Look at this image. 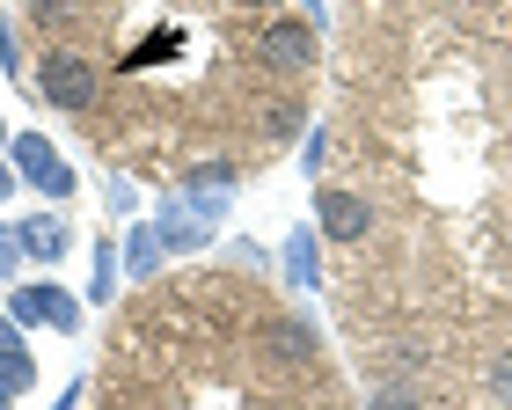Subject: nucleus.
<instances>
[{"mask_svg": "<svg viewBox=\"0 0 512 410\" xmlns=\"http://www.w3.org/2000/svg\"><path fill=\"white\" fill-rule=\"evenodd\" d=\"M37 88H44V103H52V110H66V118L96 110V96H103L96 66H88V59H74L66 44H59V52H44V66H37Z\"/></svg>", "mask_w": 512, "mask_h": 410, "instance_id": "f257e3e1", "label": "nucleus"}, {"mask_svg": "<svg viewBox=\"0 0 512 410\" xmlns=\"http://www.w3.org/2000/svg\"><path fill=\"white\" fill-rule=\"evenodd\" d=\"M8 162L22 169V184H37L44 198H74V169H66V154L44 140V132H15V140H8Z\"/></svg>", "mask_w": 512, "mask_h": 410, "instance_id": "f03ea898", "label": "nucleus"}, {"mask_svg": "<svg viewBox=\"0 0 512 410\" xmlns=\"http://www.w3.org/2000/svg\"><path fill=\"white\" fill-rule=\"evenodd\" d=\"M256 52H264L271 74H308V59H315V22H264Z\"/></svg>", "mask_w": 512, "mask_h": 410, "instance_id": "7ed1b4c3", "label": "nucleus"}, {"mask_svg": "<svg viewBox=\"0 0 512 410\" xmlns=\"http://www.w3.org/2000/svg\"><path fill=\"white\" fill-rule=\"evenodd\" d=\"M315 227L330 242H359L366 227H374V213H366V198H352V191H322L315 198Z\"/></svg>", "mask_w": 512, "mask_h": 410, "instance_id": "20e7f679", "label": "nucleus"}, {"mask_svg": "<svg viewBox=\"0 0 512 410\" xmlns=\"http://www.w3.org/2000/svg\"><path fill=\"white\" fill-rule=\"evenodd\" d=\"M154 227H161V242H169V249H198L205 227H213V213H205V205H191V198H169V205L154 213Z\"/></svg>", "mask_w": 512, "mask_h": 410, "instance_id": "39448f33", "label": "nucleus"}, {"mask_svg": "<svg viewBox=\"0 0 512 410\" xmlns=\"http://www.w3.org/2000/svg\"><path fill=\"white\" fill-rule=\"evenodd\" d=\"M37 381V359H30V345H22V323L15 315H0V389H30Z\"/></svg>", "mask_w": 512, "mask_h": 410, "instance_id": "423d86ee", "label": "nucleus"}, {"mask_svg": "<svg viewBox=\"0 0 512 410\" xmlns=\"http://www.w3.org/2000/svg\"><path fill=\"white\" fill-rule=\"evenodd\" d=\"M264 352L278 359V367H308L315 359V330L293 323V315H278V323H264Z\"/></svg>", "mask_w": 512, "mask_h": 410, "instance_id": "0eeeda50", "label": "nucleus"}, {"mask_svg": "<svg viewBox=\"0 0 512 410\" xmlns=\"http://www.w3.org/2000/svg\"><path fill=\"white\" fill-rule=\"evenodd\" d=\"M322 235H308V227H300V235L286 242V279L300 286V293H315L322 286V249H315Z\"/></svg>", "mask_w": 512, "mask_h": 410, "instance_id": "6e6552de", "label": "nucleus"}, {"mask_svg": "<svg viewBox=\"0 0 512 410\" xmlns=\"http://www.w3.org/2000/svg\"><path fill=\"white\" fill-rule=\"evenodd\" d=\"M161 227H125V279H154V264H161Z\"/></svg>", "mask_w": 512, "mask_h": 410, "instance_id": "1a4fd4ad", "label": "nucleus"}, {"mask_svg": "<svg viewBox=\"0 0 512 410\" xmlns=\"http://www.w3.org/2000/svg\"><path fill=\"white\" fill-rule=\"evenodd\" d=\"M22 249H30L37 264H52V257H66V227L52 220V213H37V220H22Z\"/></svg>", "mask_w": 512, "mask_h": 410, "instance_id": "9d476101", "label": "nucleus"}, {"mask_svg": "<svg viewBox=\"0 0 512 410\" xmlns=\"http://www.w3.org/2000/svg\"><path fill=\"white\" fill-rule=\"evenodd\" d=\"M44 323H52V330H66V337L81 330V301H74L66 286H52V279H44Z\"/></svg>", "mask_w": 512, "mask_h": 410, "instance_id": "9b49d317", "label": "nucleus"}, {"mask_svg": "<svg viewBox=\"0 0 512 410\" xmlns=\"http://www.w3.org/2000/svg\"><path fill=\"white\" fill-rule=\"evenodd\" d=\"M8 315H15L22 330H37L44 323V279L37 286H8Z\"/></svg>", "mask_w": 512, "mask_h": 410, "instance_id": "f8f14e48", "label": "nucleus"}, {"mask_svg": "<svg viewBox=\"0 0 512 410\" xmlns=\"http://www.w3.org/2000/svg\"><path fill=\"white\" fill-rule=\"evenodd\" d=\"M118 293V242H96V279H88V301H110Z\"/></svg>", "mask_w": 512, "mask_h": 410, "instance_id": "ddd939ff", "label": "nucleus"}, {"mask_svg": "<svg viewBox=\"0 0 512 410\" xmlns=\"http://www.w3.org/2000/svg\"><path fill=\"white\" fill-rule=\"evenodd\" d=\"M22 257H30V249H22V227H0V279H15Z\"/></svg>", "mask_w": 512, "mask_h": 410, "instance_id": "4468645a", "label": "nucleus"}, {"mask_svg": "<svg viewBox=\"0 0 512 410\" xmlns=\"http://www.w3.org/2000/svg\"><path fill=\"white\" fill-rule=\"evenodd\" d=\"M264 118H271V132H278V140H293V132H300V110H293V103H271Z\"/></svg>", "mask_w": 512, "mask_h": 410, "instance_id": "2eb2a0df", "label": "nucleus"}, {"mask_svg": "<svg viewBox=\"0 0 512 410\" xmlns=\"http://www.w3.org/2000/svg\"><path fill=\"white\" fill-rule=\"evenodd\" d=\"M491 389H498V403H512V345L498 352V367H491Z\"/></svg>", "mask_w": 512, "mask_h": 410, "instance_id": "dca6fc26", "label": "nucleus"}, {"mask_svg": "<svg viewBox=\"0 0 512 410\" xmlns=\"http://www.w3.org/2000/svg\"><path fill=\"white\" fill-rule=\"evenodd\" d=\"M0 66H8V74H22V59H15V22L0 15Z\"/></svg>", "mask_w": 512, "mask_h": 410, "instance_id": "f3484780", "label": "nucleus"}, {"mask_svg": "<svg viewBox=\"0 0 512 410\" xmlns=\"http://www.w3.org/2000/svg\"><path fill=\"white\" fill-rule=\"evenodd\" d=\"M374 410H417V396L403 389V381H395V389H381V396H374Z\"/></svg>", "mask_w": 512, "mask_h": 410, "instance_id": "a211bd4d", "label": "nucleus"}, {"mask_svg": "<svg viewBox=\"0 0 512 410\" xmlns=\"http://www.w3.org/2000/svg\"><path fill=\"white\" fill-rule=\"evenodd\" d=\"M132 205H139V191H132L125 176H118V184H110V213H132Z\"/></svg>", "mask_w": 512, "mask_h": 410, "instance_id": "6ab92c4d", "label": "nucleus"}, {"mask_svg": "<svg viewBox=\"0 0 512 410\" xmlns=\"http://www.w3.org/2000/svg\"><path fill=\"white\" fill-rule=\"evenodd\" d=\"M15 184H22V169H8V162H0V205L15 198Z\"/></svg>", "mask_w": 512, "mask_h": 410, "instance_id": "aec40b11", "label": "nucleus"}, {"mask_svg": "<svg viewBox=\"0 0 512 410\" xmlns=\"http://www.w3.org/2000/svg\"><path fill=\"white\" fill-rule=\"evenodd\" d=\"M52 410H81V381H66V389H59V403Z\"/></svg>", "mask_w": 512, "mask_h": 410, "instance_id": "412c9836", "label": "nucleus"}, {"mask_svg": "<svg viewBox=\"0 0 512 410\" xmlns=\"http://www.w3.org/2000/svg\"><path fill=\"white\" fill-rule=\"evenodd\" d=\"M66 15V0H37V22H59Z\"/></svg>", "mask_w": 512, "mask_h": 410, "instance_id": "4be33fe9", "label": "nucleus"}, {"mask_svg": "<svg viewBox=\"0 0 512 410\" xmlns=\"http://www.w3.org/2000/svg\"><path fill=\"white\" fill-rule=\"evenodd\" d=\"M0 410H15V389H0Z\"/></svg>", "mask_w": 512, "mask_h": 410, "instance_id": "5701e85b", "label": "nucleus"}, {"mask_svg": "<svg viewBox=\"0 0 512 410\" xmlns=\"http://www.w3.org/2000/svg\"><path fill=\"white\" fill-rule=\"evenodd\" d=\"M0 140H8V118H0Z\"/></svg>", "mask_w": 512, "mask_h": 410, "instance_id": "b1692460", "label": "nucleus"}]
</instances>
